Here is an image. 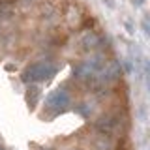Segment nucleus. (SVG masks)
Instances as JSON below:
<instances>
[{
    "label": "nucleus",
    "mask_w": 150,
    "mask_h": 150,
    "mask_svg": "<svg viewBox=\"0 0 150 150\" xmlns=\"http://www.w3.org/2000/svg\"><path fill=\"white\" fill-rule=\"evenodd\" d=\"M58 71V66L51 64V62H36L30 64L28 68L23 71V83H38V81H45V79H51L53 75H56Z\"/></svg>",
    "instance_id": "obj_1"
},
{
    "label": "nucleus",
    "mask_w": 150,
    "mask_h": 150,
    "mask_svg": "<svg viewBox=\"0 0 150 150\" xmlns=\"http://www.w3.org/2000/svg\"><path fill=\"white\" fill-rule=\"evenodd\" d=\"M69 105V92L66 90V86L56 88L54 92H51L45 100V109L49 115H60L66 107Z\"/></svg>",
    "instance_id": "obj_2"
},
{
    "label": "nucleus",
    "mask_w": 150,
    "mask_h": 150,
    "mask_svg": "<svg viewBox=\"0 0 150 150\" xmlns=\"http://www.w3.org/2000/svg\"><path fill=\"white\" fill-rule=\"evenodd\" d=\"M118 124H120V118L118 116H115V115H107V116H103V118H100L96 122V128L101 131V133H109V131H112L115 128H118Z\"/></svg>",
    "instance_id": "obj_3"
},
{
    "label": "nucleus",
    "mask_w": 150,
    "mask_h": 150,
    "mask_svg": "<svg viewBox=\"0 0 150 150\" xmlns=\"http://www.w3.org/2000/svg\"><path fill=\"white\" fill-rule=\"evenodd\" d=\"M92 73L94 71H92V68H90L88 62H81L73 68V77H77V79H88Z\"/></svg>",
    "instance_id": "obj_4"
},
{
    "label": "nucleus",
    "mask_w": 150,
    "mask_h": 150,
    "mask_svg": "<svg viewBox=\"0 0 150 150\" xmlns=\"http://www.w3.org/2000/svg\"><path fill=\"white\" fill-rule=\"evenodd\" d=\"M40 96H41V90L36 86V84H30L28 90H26V103L30 107H34L36 103H38V100H40Z\"/></svg>",
    "instance_id": "obj_5"
},
{
    "label": "nucleus",
    "mask_w": 150,
    "mask_h": 150,
    "mask_svg": "<svg viewBox=\"0 0 150 150\" xmlns=\"http://www.w3.org/2000/svg\"><path fill=\"white\" fill-rule=\"evenodd\" d=\"M0 150H4V148H2V146H0Z\"/></svg>",
    "instance_id": "obj_6"
}]
</instances>
